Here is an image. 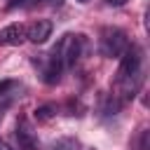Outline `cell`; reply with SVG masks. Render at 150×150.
I'll list each match as a JSON object with an SVG mask.
<instances>
[{"label":"cell","instance_id":"5b68a950","mask_svg":"<svg viewBox=\"0 0 150 150\" xmlns=\"http://www.w3.org/2000/svg\"><path fill=\"white\" fill-rule=\"evenodd\" d=\"M26 40V26L23 23H9L0 30V45H9V47H16Z\"/></svg>","mask_w":150,"mask_h":150},{"label":"cell","instance_id":"6da1fadb","mask_svg":"<svg viewBox=\"0 0 150 150\" xmlns=\"http://www.w3.org/2000/svg\"><path fill=\"white\" fill-rule=\"evenodd\" d=\"M120 59H122V63H120L117 80H120V84L124 87V98H129V96H134V91L138 89V82H141L143 54H141V49H138V47L129 45Z\"/></svg>","mask_w":150,"mask_h":150},{"label":"cell","instance_id":"3957f363","mask_svg":"<svg viewBox=\"0 0 150 150\" xmlns=\"http://www.w3.org/2000/svg\"><path fill=\"white\" fill-rule=\"evenodd\" d=\"M82 45H84L82 35L66 33V35L59 40V45L54 47V52H52V54L61 61V66H63V68H73V66L77 63V59L82 56Z\"/></svg>","mask_w":150,"mask_h":150},{"label":"cell","instance_id":"52a82bcc","mask_svg":"<svg viewBox=\"0 0 150 150\" xmlns=\"http://www.w3.org/2000/svg\"><path fill=\"white\" fill-rule=\"evenodd\" d=\"M56 115V105L54 103H45V105H40L38 110H35V120L38 122H47V120H52Z\"/></svg>","mask_w":150,"mask_h":150},{"label":"cell","instance_id":"30bf717a","mask_svg":"<svg viewBox=\"0 0 150 150\" xmlns=\"http://www.w3.org/2000/svg\"><path fill=\"white\" fill-rule=\"evenodd\" d=\"M105 2H108V5H112V7H122L127 0H105Z\"/></svg>","mask_w":150,"mask_h":150},{"label":"cell","instance_id":"8fae6325","mask_svg":"<svg viewBox=\"0 0 150 150\" xmlns=\"http://www.w3.org/2000/svg\"><path fill=\"white\" fill-rule=\"evenodd\" d=\"M0 150H12V148H9V145H7V143H5L2 138H0Z\"/></svg>","mask_w":150,"mask_h":150},{"label":"cell","instance_id":"9c48e42d","mask_svg":"<svg viewBox=\"0 0 150 150\" xmlns=\"http://www.w3.org/2000/svg\"><path fill=\"white\" fill-rule=\"evenodd\" d=\"M80 148V143H77V138H59L54 145H52V150H77Z\"/></svg>","mask_w":150,"mask_h":150},{"label":"cell","instance_id":"8992f818","mask_svg":"<svg viewBox=\"0 0 150 150\" xmlns=\"http://www.w3.org/2000/svg\"><path fill=\"white\" fill-rule=\"evenodd\" d=\"M14 136H16V150H38V138L26 124H19Z\"/></svg>","mask_w":150,"mask_h":150},{"label":"cell","instance_id":"7c38bea8","mask_svg":"<svg viewBox=\"0 0 150 150\" xmlns=\"http://www.w3.org/2000/svg\"><path fill=\"white\" fill-rule=\"evenodd\" d=\"M77 2H89V0H77Z\"/></svg>","mask_w":150,"mask_h":150},{"label":"cell","instance_id":"7a4b0ae2","mask_svg":"<svg viewBox=\"0 0 150 150\" xmlns=\"http://www.w3.org/2000/svg\"><path fill=\"white\" fill-rule=\"evenodd\" d=\"M129 47V38L122 28H103L101 30V38H98V52L108 59H117L124 54V49Z\"/></svg>","mask_w":150,"mask_h":150},{"label":"cell","instance_id":"ba28073f","mask_svg":"<svg viewBox=\"0 0 150 150\" xmlns=\"http://www.w3.org/2000/svg\"><path fill=\"white\" fill-rule=\"evenodd\" d=\"M14 91H19V82H16V80H2V82H0V98L12 96Z\"/></svg>","mask_w":150,"mask_h":150},{"label":"cell","instance_id":"277c9868","mask_svg":"<svg viewBox=\"0 0 150 150\" xmlns=\"http://www.w3.org/2000/svg\"><path fill=\"white\" fill-rule=\"evenodd\" d=\"M52 30H54V26L49 19H35L33 23L26 26V40H30L35 45H45L52 38Z\"/></svg>","mask_w":150,"mask_h":150}]
</instances>
